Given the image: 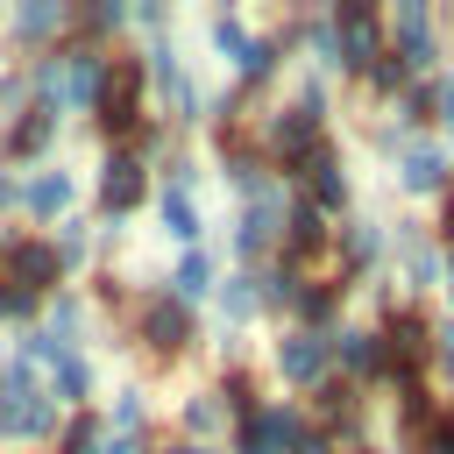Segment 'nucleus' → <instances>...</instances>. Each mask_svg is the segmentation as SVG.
I'll list each match as a JSON object with an SVG mask.
<instances>
[{
	"label": "nucleus",
	"mask_w": 454,
	"mask_h": 454,
	"mask_svg": "<svg viewBox=\"0 0 454 454\" xmlns=\"http://www.w3.org/2000/svg\"><path fill=\"white\" fill-rule=\"evenodd\" d=\"M390 270H397L404 298H419V305L440 291V241L426 220H390Z\"/></svg>",
	"instance_id": "5"
},
{
	"label": "nucleus",
	"mask_w": 454,
	"mask_h": 454,
	"mask_svg": "<svg viewBox=\"0 0 454 454\" xmlns=\"http://www.w3.org/2000/svg\"><path fill=\"white\" fill-rule=\"evenodd\" d=\"M156 213H163V234L170 241H184V248H199V206H192V192H177V184H163V199H156Z\"/></svg>",
	"instance_id": "22"
},
{
	"label": "nucleus",
	"mask_w": 454,
	"mask_h": 454,
	"mask_svg": "<svg viewBox=\"0 0 454 454\" xmlns=\"http://www.w3.org/2000/svg\"><path fill=\"white\" fill-rule=\"evenodd\" d=\"M433 383H454V312H433V348H426Z\"/></svg>",
	"instance_id": "27"
},
{
	"label": "nucleus",
	"mask_w": 454,
	"mask_h": 454,
	"mask_svg": "<svg viewBox=\"0 0 454 454\" xmlns=\"http://www.w3.org/2000/svg\"><path fill=\"white\" fill-rule=\"evenodd\" d=\"M0 312H7V319H21V312H35V298H28V291H14V284L0 277Z\"/></svg>",
	"instance_id": "36"
},
{
	"label": "nucleus",
	"mask_w": 454,
	"mask_h": 454,
	"mask_svg": "<svg viewBox=\"0 0 454 454\" xmlns=\"http://www.w3.org/2000/svg\"><path fill=\"white\" fill-rule=\"evenodd\" d=\"M312 419H305V404L298 397H262L248 419H234L227 433H234V454H291V440L305 433Z\"/></svg>",
	"instance_id": "6"
},
{
	"label": "nucleus",
	"mask_w": 454,
	"mask_h": 454,
	"mask_svg": "<svg viewBox=\"0 0 454 454\" xmlns=\"http://www.w3.org/2000/svg\"><path fill=\"white\" fill-rule=\"evenodd\" d=\"M177 419H184V433H192V447H206L213 433H227V411H220V397H213V390H192Z\"/></svg>",
	"instance_id": "24"
},
{
	"label": "nucleus",
	"mask_w": 454,
	"mask_h": 454,
	"mask_svg": "<svg viewBox=\"0 0 454 454\" xmlns=\"http://www.w3.org/2000/svg\"><path fill=\"white\" fill-rule=\"evenodd\" d=\"M411 142H419V135H411V128H397L390 114H376V121H369V149H376L383 163H397V156H404Z\"/></svg>",
	"instance_id": "28"
},
{
	"label": "nucleus",
	"mask_w": 454,
	"mask_h": 454,
	"mask_svg": "<svg viewBox=\"0 0 454 454\" xmlns=\"http://www.w3.org/2000/svg\"><path fill=\"white\" fill-rule=\"evenodd\" d=\"M333 277L340 284H362V277H376V270H390V220H376V213H348L340 227H333Z\"/></svg>",
	"instance_id": "4"
},
{
	"label": "nucleus",
	"mask_w": 454,
	"mask_h": 454,
	"mask_svg": "<svg viewBox=\"0 0 454 454\" xmlns=\"http://www.w3.org/2000/svg\"><path fill=\"white\" fill-rule=\"evenodd\" d=\"M135 333H142V340H149V348L170 362V355H184V348L199 340V319H192V312H184L170 291H149V298L135 305Z\"/></svg>",
	"instance_id": "12"
},
{
	"label": "nucleus",
	"mask_w": 454,
	"mask_h": 454,
	"mask_svg": "<svg viewBox=\"0 0 454 454\" xmlns=\"http://www.w3.org/2000/svg\"><path fill=\"white\" fill-rule=\"evenodd\" d=\"M333 128H326V114H312V106H298V99H284V106H270L262 114V135H255V149L270 156V170L284 177L298 156H312L319 142H326Z\"/></svg>",
	"instance_id": "3"
},
{
	"label": "nucleus",
	"mask_w": 454,
	"mask_h": 454,
	"mask_svg": "<svg viewBox=\"0 0 454 454\" xmlns=\"http://www.w3.org/2000/svg\"><path fill=\"white\" fill-rule=\"evenodd\" d=\"M106 135H135L142 128V57H106V85L92 99Z\"/></svg>",
	"instance_id": "10"
},
{
	"label": "nucleus",
	"mask_w": 454,
	"mask_h": 454,
	"mask_svg": "<svg viewBox=\"0 0 454 454\" xmlns=\"http://www.w3.org/2000/svg\"><path fill=\"white\" fill-rule=\"evenodd\" d=\"M21 206H28V220H50V213H64V206H71V177H64V170H43V177H28V184H21Z\"/></svg>",
	"instance_id": "23"
},
{
	"label": "nucleus",
	"mask_w": 454,
	"mask_h": 454,
	"mask_svg": "<svg viewBox=\"0 0 454 454\" xmlns=\"http://www.w3.org/2000/svg\"><path fill=\"white\" fill-rule=\"evenodd\" d=\"M206 35H213V50H220L227 64H241V57H248V43H255V28H248L241 14H213V28H206Z\"/></svg>",
	"instance_id": "26"
},
{
	"label": "nucleus",
	"mask_w": 454,
	"mask_h": 454,
	"mask_svg": "<svg viewBox=\"0 0 454 454\" xmlns=\"http://www.w3.org/2000/svg\"><path fill=\"white\" fill-rule=\"evenodd\" d=\"M383 43L411 64V78H440V71H447V35H440V14H433L426 0L383 7Z\"/></svg>",
	"instance_id": "2"
},
{
	"label": "nucleus",
	"mask_w": 454,
	"mask_h": 454,
	"mask_svg": "<svg viewBox=\"0 0 454 454\" xmlns=\"http://www.w3.org/2000/svg\"><path fill=\"white\" fill-rule=\"evenodd\" d=\"M291 454H340V447H333V433H319V426H305V433L291 440Z\"/></svg>",
	"instance_id": "35"
},
{
	"label": "nucleus",
	"mask_w": 454,
	"mask_h": 454,
	"mask_svg": "<svg viewBox=\"0 0 454 454\" xmlns=\"http://www.w3.org/2000/svg\"><path fill=\"white\" fill-rule=\"evenodd\" d=\"M326 248H333V220H326V213H312V206L291 192V206H284V234H277V262L305 270V262H319Z\"/></svg>",
	"instance_id": "13"
},
{
	"label": "nucleus",
	"mask_w": 454,
	"mask_h": 454,
	"mask_svg": "<svg viewBox=\"0 0 454 454\" xmlns=\"http://www.w3.org/2000/svg\"><path fill=\"white\" fill-rule=\"evenodd\" d=\"M390 184H397L404 199H426V206H433L440 192H454V156H447L433 135H419V142L390 163Z\"/></svg>",
	"instance_id": "11"
},
{
	"label": "nucleus",
	"mask_w": 454,
	"mask_h": 454,
	"mask_svg": "<svg viewBox=\"0 0 454 454\" xmlns=\"http://www.w3.org/2000/svg\"><path fill=\"white\" fill-rule=\"evenodd\" d=\"M50 426H57V411H50L43 383H35V369L14 362V369L0 376V433H7V440H43Z\"/></svg>",
	"instance_id": "9"
},
{
	"label": "nucleus",
	"mask_w": 454,
	"mask_h": 454,
	"mask_svg": "<svg viewBox=\"0 0 454 454\" xmlns=\"http://www.w3.org/2000/svg\"><path fill=\"white\" fill-rule=\"evenodd\" d=\"M326 28H333V78H362V71L390 50L376 0H333V7H326Z\"/></svg>",
	"instance_id": "1"
},
{
	"label": "nucleus",
	"mask_w": 454,
	"mask_h": 454,
	"mask_svg": "<svg viewBox=\"0 0 454 454\" xmlns=\"http://www.w3.org/2000/svg\"><path fill=\"white\" fill-rule=\"evenodd\" d=\"M411 454H454V411H447V404L433 411V426L419 433V447H411Z\"/></svg>",
	"instance_id": "32"
},
{
	"label": "nucleus",
	"mask_w": 454,
	"mask_h": 454,
	"mask_svg": "<svg viewBox=\"0 0 454 454\" xmlns=\"http://www.w3.org/2000/svg\"><path fill=\"white\" fill-rule=\"evenodd\" d=\"M57 64H64V106H92L99 85H106V57L99 50H64Z\"/></svg>",
	"instance_id": "17"
},
{
	"label": "nucleus",
	"mask_w": 454,
	"mask_h": 454,
	"mask_svg": "<svg viewBox=\"0 0 454 454\" xmlns=\"http://www.w3.org/2000/svg\"><path fill=\"white\" fill-rule=\"evenodd\" d=\"M57 21H64V7H21V14H14V35H21V43H43Z\"/></svg>",
	"instance_id": "29"
},
{
	"label": "nucleus",
	"mask_w": 454,
	"mask_h": 454,
	"mask_svg": "<svg viewBox=\"0 0 454 454\" xmlns=\"http://www.w3.org/2000/svg\"><path fill=\"white\" fill-rule=\"evenodd\" d=\"M35 149H50V114H21L14 121V156H35Z\"/></svg>",
	"instance_id": "30"
},
{
	"label": "nucleus",
	"mask_w": 454,
	"mask_h": 454,
	"mask_svg": "<svg viewBox=\"0 0 454 454\" xmlns=\"http://www.w3.org/2000/svg\"><path fill=\"white\" fill-rule=\"evenodd\" d=\"M298 291H305V270H291V262H277V255L255 270V298H262V312H270V319H291Z\"/></svg>",
	"instance_id": "18"
},
{
	"label": "nucleus",
	"mask_w": 454,
	"mask_h": 454,
	"mask_svg": "<svg viewBox=\"0 0 454 454\" xmlns=\"http://www.w3.org/2000/svg\"><path fill=\"white\" fill-rule=\"evenodd\" d=\"M142 192H149V177H142V156H106V177H99V213L106 220H121V213H135L142 206Z\"/></svg>",
	"instance_id": "15"
},
{
	"label": "nucleus",
	"mask_w": 454,
	"mask_h": 454,
	"mask_svg": "<svg viewBox=\"0 0 454 454\" xmlns=\"http://www.w3.org/2000/svg\"><path fill=\"white\" fill-rule=\"evenodd\" d=\"M121 21H128V7H114V0H99V7L85 14V28H121Z\"/></svg>",
	"instance_id": "37"
},
{
	"label": "nucleus",
	"mask_w": 454,
	"mask_h": 454,
	"mask_svg": "<svg viewBox=\"0 0 454 454\" xmlns=\"http://www.w3.org/2000/svg\"><path fill=\"white\" fill-rule=\"evenodd\" d=\"M57 447H64V454H99V419H92V411H78V419L64 426V440H57Z\"/></svg>",
	"instance_id": "31"
},
{
	"label": "nucleus",
	"mask_w": 454,
	"mask_h": 454,
	"mask_svg": "<svg viewBox=\"0 0 454 454\" xmlns=\"http://www.w3.org/2000/svg\"><path fill=\"white\" fill-rule=\"evenodd\" d=\"M426 227H433V241H440V248H454V192H440V199H433V220H426Z\"/></svg>",
	"instance_id": "34"
},
{
	"label": "nucleus",
	"mask_w": 454,
	"mask_h": 454,
	"mask_svg": "<svg viewBox=\"0 0 454 454\" xmlns=\"http://www.w3.org/2000/svg\"><path fill=\"white\" fill-rule=\"evenodd\" d=\"M213 284H220V277H213V255H206V248H184V255H177V270H170V298L192 312V305H206V298H213Z\"/></svg>",
	"instance_id": "19"
},
{
	"label": "nucleus",
	"mask_w": 454,
	"mask_h": 454,
	"mask_svg": "<svg viewBox=\"0 0 454 454\" xmlns=\"http://www.w3.org/2000/svg\"><path fill=\"white\" fill-rule=\"evenodd\" d=\"M326 348H333V376H340V383H355L362 397L390 383V355H383L376 326H355V319H340V326L326 333Z\"/></svg>",
	"instance_id": "7"
},
{
	"label": "nucleus",
	"mask_w": 454,
	"mask_h": 454,
	"mask_svg": "<svg viewBox=\"0 0 454 454\" xmlns=\"http://www.w3.org/2000/svg\"><path fill=\"white\" fill-rule=\"evenodd\" d=\"M270 369H277L284 390H319V383L333 376V348H326V333L284 326V333L270 340Z\"/></svg>",
	"instance_id": "8"
},
{
	"label": "nucleus",
	"mask_w": 454,
	"mask_h": 454,
	"mask_svg": "<svg viewBox=\"0 0 454 454\" xmlns=\"http://www.w3.org/2000/svg\"><path fill=\"white\" fill-rule=\"evenodd\" d=\"M213 298H220V319H227V326H248V319H262V298H255V270H234L227 284H213Z\"/></svg>",
	"instance_id": "21"
},
{
	"label": "nucleus",
	"mask_w": 454,
	"mask_h": 454,
	"mask_svg": "<svg viewBox=\"0 0 454 454\" xmlns=\"http://www.w3.org/2000/svg\"><path fill=\"white\" fill-rule=\"evenodd\" d=\"M355 85H362V99H376V106H390V99H397V92L411 85V64H404L397 50H383V57H376V64H369V71H362Z\"/></svg>",
	"instance_id": "20"
},
{
	"label": "nucleus",
	"mask_w": 454,
	"mask_h": 454,
	"mask_svg": "<svg viewBox=\"0 0 454 454\" xmlns=\"http://www.w3.org/2000/svg\"><path fill=\"white\" fill-rule=\"evenodd\" d=\"M106 454H142V433H114V440H106Z\"/></svg>",
	"instance_id": "39"
},
{
	"label": "nucleus",
	"mask_w": 454,
	"mask_h": 454,
	"mask_svg": "<svg viewBox=\"0 0 454 454\" xmlns=\"http://www.w3.org/2000/svg\"><path fill=\"white\" fill-rule=\"evenodd\" d=\"M50 369H57V397H64V404H85V397H92V362H85L78 348H64Z\"/></svg>",
	"instance_id": "25"
},
{
	"label": "nucleus",
	"mask_w": 454,
	"mask_h": 454,
	"mask_svg": "<svg viewBox=\"0 0 454 454\" xmlns=\"http://www.w3.org/2000/svg\"><path fill=\"white\" fill-rule=\"evenodd\" d=\"M447 411H454V404H447Z\"/></svg>",
	"instance_id": "42"
},
{
	"label": "nucleus",
	"mask_w": 454,
	"mask_h": 454,
	"mask_svg": "<svg viewBox=\"0 0 454 454\" xmlns=\"http://www.w3.org/2000/svg\"><path fill=\"white\" fill-rule=\"evenodd\" d=\"M163 454H206V447H192V440H177V447H163Z\"/></svg>",
	"instance_id": "41"
},
{
	"label": "nucleus",
	"mask_w": 454,
	"mask_h": 454,
	"mask_svg": "<svg viewBox=\"0 0 454 454\" xmlns=\"http://www.w3.org/2000/svg\"><path fill=\"white\" fill-rule=\"evenodd\" d=\"M433 14H440V35H447V50H454V0H447V7H433Z\"/></svg>",
	"instance_id": "40"
},
{
	"label": "nucleus",
	"mask_w": 454,
	"mask_h": 454,
	"mask_svg": "<svg viewBox=\"0 0 454 454\" xmlns=\"http://www.w3.org/2000/svg\"><path fill=\"white\" fill-rule=\"evenodd\" d=\"M57 277H64V270H57V248H43V241H14V248H7V284H14V291L43 298Z\"/></svg>",
	"instance_id": "16"
},
{
	"label": "nucleus",
	"mask_w": 454,
	"mask_h": 454,
	"mask_svg": "<svg viewBox=\"0 0 454 454\" xmlns=\"http://www.w3.org/2000/svg\"><path fill=\"white\" fill-rule=\"evenodd\" d=\"M348 291H355V284H340V277H305V291H298V305H291V326L333 333L340 312H348Z\"/></svg>",
	"instance_id": "14"
},
{
	"label": "nucleus",
	"mask_w": 454,
	"mask_h": 454,
	"mask_svg": "<svg viewBox=\"0 0 454 454\" xmlns=\"http://www.w3.org/2000/svg\"><path fill=\"white\" fill-rule=\"evenodd\" d=\"M142 419H149L142 390H121V404H114V433H142Z\"/></svg>",
	"instance_id": "33"
},
{
	"label": "nucleus",
	"mask_w": 454,
	"mask_h": 454,
	"mask_svg": "<svg viewBox=\"0 0 454 454\" xmlns=\"http://www.w3.org/2000/svg\"><path fill=\"white\" fill-rule=\"evenodd\" d=\"M440 298H447V312H454V248H440Z\"/></svg>",
	"instance_id": "38"
}]
</instances>
